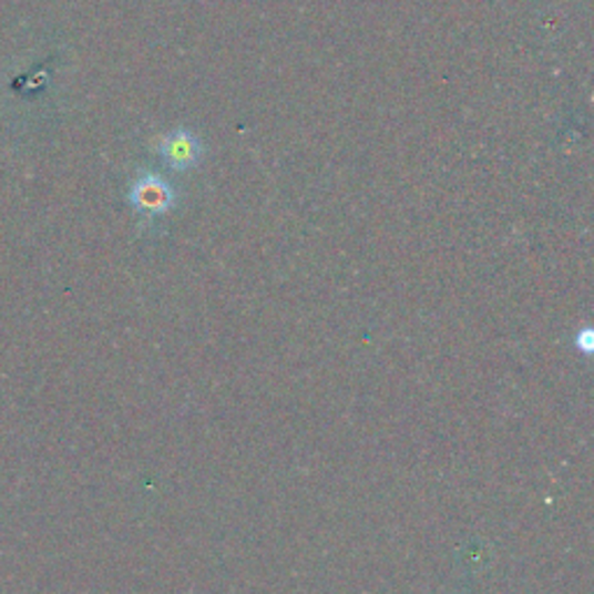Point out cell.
Returning <instances> with one entry per match:
<instances>
[{"label": "cell", "mask_w": 594, "mask_h": 594, "mask_svg": "<svg viewBox=\"0 0 594 594\" xmlns=\"http://www.w3.org/2000/svg\"><path fill=\"white\" fill-rule=\"evenodd\" d=\"M129 201L144 216H163L175 207L177 193L167 180L154 175V172H144V175L133 180Z\"/></svg>", "instance_id": "1"}, {"label": "cell", "mask_w": 594, "mask_h": 594, "mask_svg": "<svg viewBox=\"0 0 594 594\" xmlns=\"http://www.w3.org/2000/svg\"><path fill=\"white\" fill-rule=\"evenodd\" d=\"M158 152L172 170H191L201 163L203 144L191 131L180 129L158 142Z\"/></svg>", "instance_id": "2"}]
</instances>
